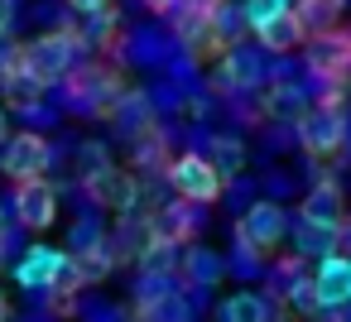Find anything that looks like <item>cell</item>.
Instances as JSON below:
<instances>
[{
  "label": "cell",
  "mask_w": 351,
  "mask_h": 322,
  "mask_svg": "<svg viewBox=\"0 0 351 322\" xmlns=\"http://www.w3.org/2000/svg\"><path fill=\"white\" fill-rule=\"evenodd\" d=\"M77 58H82V39H77L73 29H53V34H39L34 44H25V73H29L39 87L68 77V73L77 68Z\"/></svg>",
  "instance_id": "obj_1"
},
{
  "label": "cell",
  "mask_w": 351,
  "mask_h": 322,
  "mask_svg": "<svg viewBox=\"0 0 351 322\" xmlns=\"http://www.w3.org/2000/svg\"><path fill=\"white\" fill-rule=\"evenodd\" d=\"M284 231H289V221H284V207H279V202H250V207L241 212V221H236L241 245L255 250V255H269V250L284 240Z\"/></svg>",
  "instance_id": "obj_2"
},
{
  "label": "cell",
  "mask_w": 351,
  "mask_h": 322,
  "mask_svg": "<svg viewBox=\"0 0 351 322\" xmlns=\"http://www.w3.org/2000/svg\"><path fill=\"white\" fill-rule=\"evenodd\" d=\"M169 183L178 188V197H188V202H197V207L221 197V173H217V164L202 159V154L173 159V164H169Z\"/></svg>",
  "instance_id": "obj_3"
},
{
  "label": "cell",
  "mask_w": 351,
  "mask_h": 322,
  "mask_svg": "<svg viewBox=\"0 0 351 322\" xmlns=\"http://www.w3.org/2000/svg\"><path fill=\"white\" fill-rule=\"evenodd\" d=\"M49 169V140L34 135V130H20L5 140V149H0V173L15 178V183H29V178H44Z\"/></svg>",
  "instance_id": "obj_4"
},
{
  "label": "cell",
  "mask_w": 351,
  "mask_h": 322,
  "mask_svg": "<svg viewBox=\"0 0 351 322\" xmlns=\"http://www.w3.org/2000/svg\"><path fill=\"white\" fill-rule=\"evenodd\" d=\"M341 140H346V121H341V111H337V106H313V111L298 121V145H303L313 159L337 154V149H341Z\"/></svg>",
  "instance_id": "obj_5"
},
{
  "label": "cell",
  "mask_w": 351,
  "mask_h": 322,
  "mask_svg": "<svg viewBox=\"0 0 351 322\" xmlns=\"http://www.w3.org/2000/svg\"><path fill=\"white\" fill-rule=\"evenodd\" d=\"M82 188H87V197L97 207H111V212H135V202H140V183L125 169H116V164H106L92 178H82Z\"/></svg>",
  "instance_id": "obj_6"
},
{
  "label": "cell",
  "mask_w": 351,
  "mask_h": 322,
  "mask_svg": "<svg viewBox=\"0 0 351 322\" xmlns=\"http://www.w3.org/2000/svg\"><path fill=\"white\" fill-rule=\"evenodd\" d=\"M308 53V68L327 82H341L351 73V34L346 29H327V34H313V44L303 49Z\"/></svg>",
  "instance_id": "obj_7"
},
{
  "label": "cell",
  "mask_w": 351,
  "mask_h": 322,
  "mask_svg": "<svg viewBox=\"0 0 351 322\" xmlns=\"http://www.w3.org/2000/svg\"><path fill=\"white\" fill-rule=\"evenodd\" d=\"M15 216H20V226H29V231H49V226L58 221V193H53L44 178L20 183V188H15Z\"/></svg>",
  "instance_id": "obj_8"
},
{
  "label": "cell",
  "mask_w": 351,
  "mask_h": 322,
  "mask_svg": "<svg viewBox=\"0 0 351 322\" xmlns=\"http://www.w3.org/2000/svg\"><path fill=\"white\" fill-rule=\"evenodd\" d=\"M317 303L322 308H341V303H351V260H341V255H322V264H317Z\"/></svg>",
  "instance_id": "obj_9"
},
{
  "label": "cell",
  "mask_w": 351,
  "mask_h": 322,
  "mask_svg": "<svg viewBox=\"0 0 351 322\" xmlns=\"http://www.w3.org/2000/svg\"><path fill=\"white\" fill-rule=\"evenodd\" d=\"M154 240L159 245H183V240H193V231H197V202H173V207H164L159 216H154Z\"/></svg>",
  "instance_id": "obj_10"
},
{
  "label": "cell",
  "mask_w": 351,
  "mask_h": 322,
  "mask_svg": "<svg viewBox=\"0 0 351 322\" xmlns=\"http://www.w3.org/2000/svg\"><path fill=\"white\" fill-rule=\"evenodd\" d=\"M68 260H73V255H63V250H44V245H34V250H29V255L20 260L15 279H20L25 288H39V284L49 288V284H53V279H58V274L68 269Z\"/></svg>",
  "instance_id": "obj_11"
},
{
  "label": "cell",
  "mask_w": 351,
  "mask_h": 322,
  "mask_svg": "<svg viewBox=\"0 0 351 322\" xmlns=\"http://www.w3.org/2000/svg\"><path fill=\"white\" fill-rule=\"evenodd\" d=\"M255 39H260V49H269V53H293V49H303V25H298V15H293V5L284 10V15H274L269 25H260L255 29Z\"/></svg>",
  "instance_id": "obj_12"
},
{
  "label": "cell",
  "mask_w": 351,
  "mask_h": 322,
  "mask_svg": "<svg viewBox=\"0 0 351 322\" xmlns=\"http://www.w3.org/2000/svg\"><path fill=\"white\" fill-rule=\"evenodd\" d=\"M73 269L82 284H101L111 269H116V250L106 240H77V255H73Z\"/></svg>",
  "instance_id": "obj_13"
},
{
  "label": "cell",
  "mask_w": 351,
  "mask_h": 322,
  "mask_svg": "<svg viewBox=\"0 0 351 322\" xmlns=\"http://www.w3.org/2000/svg\"><path fill=\"white\" fill-rule=\"evenodd\" d=\"M217 322H279V308L260 293H231L217 308Z\"/></svg>",
  "instance_id": "obj_14"
},
{
  "label": "cell",
  "mask_w": 351,
  "mask_h": 322,
  "mask_svg": "<svg viewBox=\"0 0 351 322\" xmlns=\"http://www.w3.org/2000/svg\"><path fill=\"white\" fill-rule=\"evenodd\" d=\"M293 240H298V255H332L337 250V240H341V221H313V216H303L298 221V231H293Z\"/></svg>",
  "instance_id": "obj_15"
},
{
  "label": "cell",
  "mask_w": 351,
  "mask_h": 322,
  "mask_svg": "<svg viewBox=\"0 0 351 322\" xmlns=\"http://www.w3.org/2000/svg\"><path fill=\"white\" fill-rule=\"evenodd\" d=\"M341 10L346 0H293V15L303 25V34H327L341 25Z\"/></svg>",
  "instance_id": "obj_16"
},
{
  "label": "cell",
  "mask_w": 351,
  "mask_h": 322,
  "mask_svg": "<svg viewBox=\"0 0 351 322\" xmlns=\"http://www.w3.org/2000/svg\"><path fill=\"white\" fill-rule=\"evenodd\" d=\"M341 197H337V188L332 183H322V188H313L308 193V202H303V216H313V221H341V207H337Z\"/></svg>",
  "instance_id": "obj_17"
},
{
  "label": "cell",
  "mask_w": 351,
  "mask_h": 322,
  "mask_svg": "<svg viewBox=\"0 0 351 322\" xmlns=\"http://www.w3.org/2000/svg\"><path fill=\"white\" fill-rule=\"evenodd\" d=\"M289 308L298 312V317H313L322 303H317V279L313 274H298V279H289Z\"/></svg>",
  "instance_id": "obj_18"
},
{
  "label": "cell",
  "mask_w": 351,
  "mask_h": 322,
  "mask_svg": "<svg viewBox=\"0 0 351 322\" xmlns=\"http://www.w3.org/2000/svg\"><path fill=\"white\" fill-rule=\"evenodd\" d=\"M284 10H289V0H245V25L260 29V25H269L274 15H284Z\"/></svg>",
  "instance_id": "obj_19"
},
{
  "label": "cell",
  "mask_w": 351,
  "mask_h": 322,
  "mask_svg": "<svg viewBox=\"0 0 351 322\" xmlns=\"http://www.w3.org/2000/svg\"><path fill=\"white\" fill-rule=\"evenodd\" d=\"M25 68V49H0V82H15V73Z\"/></svg>",
  "instance_id": "obj_20"
},
{
  "label": "cell",
  "mask_w": 351,
  "mask_h": 322,
  "mask_svg": "<svg viewBox=\"0 0 351 322\" xmlns=\"http://www.w3.org/2000/svg\"><path fill=\"white\" fill-rule=\"evenodd\" d=\"M212 154H217L226 169H241V159H245V149H241L236 140H217V149H212Z\"/></svg>",
  "instance_id": "obj_21"
},
{
  "label": "cell",
  "mask_w": 351,
  "mask_h": 322,
  "mask_svg": "<svg viewBox=\"0 0 351 322\" xmlns=\"http://www.w3.org/2000/svg\"><path fill=\"white\" fill-rule=\"evenodd\" d=\"M68 10L82 20H97V15H106V0H68Z\"/></svg>",
  "instance_id": "obj_22"
},
{
  "label": "cell",
  "mask_w": 351,
  "mask_h": 322,
  "mask_svg": "<svg viewBox=\"0 0 351 322\" xmlns=\"http://www.w3.org/2000/svg\"><path fill=\"white\" fill-rule=\"evenodd\" d=\"M149 10H159V15H178V10H183V0H149Z\"/></svg>",
  "instance_id": "obj_23"
},
{
  "label": "cell",
  "mask_w": 351,
  "mask_h": 322,
  "mask_svg": "<svg viewBox=\"0 0 351 322\" xmlns=\"http://www.w3.org/2000/svg\"><path fill=\"white\" fill-rule=\"evenodd\" d=\"M0 140H5V106H0Z\"/></svg>",
  "instance_id": "obj_24"
},
{
  "label": "cell",
  "mask_w": 351,
  "mask_h": 322,
  "mask_svg": "<svg viewBox=\"0 0 351 322\" xmlns=\"http://www.w3.org/2000/svg\"><path fill=\"white\" fill-rule=\"evenodd\" d=\"M0 240H5V216H0Z\"/></svg>",
  "instance_id": "obj_25"
},
{
  "label": "cell",
  "mask_w": 351,
  "mask_h": 322,
  "mask_svg": "<svg viewBox=\"0 0 351 322\" xmlns=\"http://www.w3.org/2000/svg\"><path fill=\"white\" fill-rule=\"evenodd\" d=\"M0 39H5V15H0Z\"/></svg>",
  "instance_id": "obj_26"
},
{
  "label": "cell",
  "mask_w": 351,
  "mask_h": 322,
  "mask_svg": "<svg viewBox=\"0 0 351 322\" xmlns=\"http://www.w3.org/2000/svg\"><path fill=\"white\" fill-rule=\"evenodd\" d=\"M193 5H212V0H193Z\"/></svg>",
  "instance_id": "obj_27"
}]
</instances>
